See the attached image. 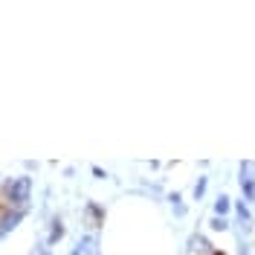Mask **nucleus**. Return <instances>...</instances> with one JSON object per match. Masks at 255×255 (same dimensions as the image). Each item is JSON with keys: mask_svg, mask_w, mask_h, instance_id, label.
<instances>
[{"mask_svg": "<svg viewBox=\"0 0 255 255\" xmlns=\"http://www.w3.org/2000/svg\"><path fill=\"white\" fill-rule=\"evenodd\" d=\"M29 194H32V180L29 177H12V180H6L3 183V203L6 209L12 212V206L17 212H26V203H29Z\"/></svg>", "mask_w": 255, "mask_h": 255, "instance_id": "nucleus-1", "label": "nucleus"}, {"mask_svg": "<svg viewBox=\"0 0 255 255\" xmlns=\"http://www.w3.org/2000/svg\"><path fill=\"white\" fill-rule=\"evenodd\" d=\"M250 171H253V168H250V162H247V165L241 168V189H244L247 197H253V194H255V177L250 174Z\"/></svg>", "mask_w": 255, "mask_h": 255, "instance_id": "nucleus-2", "label": "nucleus"}, {"mask_svg": "<svg viewBox=\"0 0 255 255\" xmlns=\"http://www.w3.org/2000/svg\"><path fill=\"white\" fill-rule=\"evenodd\" d=\"M20 218H23V212H17V209H12V212H6V218L0 221V238H3V235H6L9 229H15Z\"/></svg>", "mask_w": 255, "mask_h": 255, "instance_id": "nucleus-3", "label": "nucleus"}, {"mask_svg": "<svg viewBox=\"0 0 255 255\" xmlns=\"http://www.w3.org/2000/svg\"><path fill=\"white\" fill-rule=\"evenodd\" d=\"M226 212H229V197H218V200H215V215H218V218H223V215H226Z\"/></svg>", "mask_w": 255, "mask_h": 255, "instance_id": "nucleus-4", "label": "nucleus"}, {"mask_svg": "<svg viewBox=\"0 0 255 255\" xmlns=\"http://www.w3.org/2000/svg\"><path fill=\"white\" fill-rule=\"evenodd\" d=\"M64 235V226H61V221H52V232H49V244H55V241Z\"/></svg>", "mask_w": 255, "mask_h": 255, "instance_id": "nucleus-5", "label": "nucleus"}, {"mask_svg": "<svg viewBox=\"0 0 255 255\" xmlns=\"http://www.w3.org/2000/svg\"><path fill=\"white\" fill-rule=\"evenodd\" d=\"M203 191H206V177H197V183H194V197L200 200V197H203Z\"/></svg>", "mask_w": 255, "mask_h": 255, "instance_id": "nucleus-6", "label": "nucleus"}, {"mask_svg": "<svg viewBox=\"0 0 255 255\" xmlns=\"http://www.w3.org/2000/svg\"><path fill=\"white\" fill-rule=\"evenodd\" d=\"M168 200H171V206H174V215H183V212H186V206L180 203V194H177V191L168 197Z\"/></svg>", "mask_w": 255, "mask_h": 255, "instance_id": "nucleus-7", "label": "nucleus"}, {"mask_svg": "<svg viewBox=\"0 0 255 255\" xmlns=\"http://www.w3.org/2000/svg\"><path fill=\"white\" fill-rule=\"evenodd\" d=\"M87 215H90L96 223H102V209H99V206H93V203H90V206H87Z\"/></svg>", "mask_w": 255, "mask_h": 255, "instance_id": "nucleus-8", "label": "nucleus"}, {"mask_svg": "<svg viewBox=\"0 0 255 255\" xmlns=\"http://www.w3.org/2000/svg\"><path fill=\"white\" fill-rule=\"evenodd\" d=\"M226 226H229V223L223 221V218H215V221H212V229H221V232H223Z\"/></svg>", "mask_w": 255, "mask_h": 255, "instance_id": "nucleus-9", "label": "nucleus"}, {"mask_svg": "<svg viewBox=\"0 0 255 255\" xmlns=\"http://www.w3.org/2000/svg\"><path fill=\"white\" fill-rule=\"evenodd\" d=\"M238 215L244 218V221H250V209L244 206V203H238Z\"/></svg>", "mask_w": 255, "mask_h": 255, "instance_id": "nucleus-10", "label": "nucleus"}, {"mask_svg": "<svg viewBox=\"0 0 255 255\" xmlns=\"http://www.w3.org/2000/svg\"><path fill=\"white\" fill-rule=\"evenodd\" d=\"M70 255H81V250H73V253H70Z\"/></svg>", "mask_w": 255, "mask_h": 255, "instance_id": "nucleus-11", "label": "nucleus"}, {"mask_svg": "<svg viewBox=\"0 0 255 255\" xmlns=\"http://www.w3.org/2000/svg\"><path fill=\"white\" fill-rule=\"evenodd\" d=\"M44 255H47V253H44Z\"/></svg>", "mask_w": 255, "mask_h": 255, "instance_id": "nucleus-12", "label": "nucleus"}]
</instances>
